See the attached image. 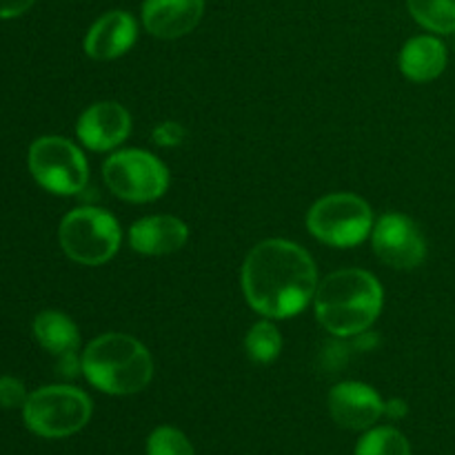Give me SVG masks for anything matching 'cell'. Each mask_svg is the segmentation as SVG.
<instances>
[{"label": "cell", "mask_w": 455, "mask_h": 455, "mask_svg": "<svg viewBox=\"0 0 455 455\" xmlns=\"http://www.w3.org/2000/svg\"><path fill=\"white\" fill-rule=\"evenodd\" d=\"M355 455H411V447L394 427H376L358 440Z\"/></svg>", "instance_id": "ac0fdd59"}, {"label": "cell", "mask_w": 455, "mask_h": 455, "mask_svg": "<svg viewBox=\"0 0 455 455\" xmlns=\"http://www.w3.org/2000/svg\"><path fill=\"white\" fill-rule=\"evenodd\" d=\"M92 418V400L69 385H52L34 391L22 407V420L40 438H67L84 429Z\"/></svg>", "instance_id": "277c9868"}, {"label": "cell", "mask_w": 455, "mask_h": 455, "mask_svg": "<svg viewBox=\"0 0 455 455\" xmlns=\"http://www.w3.org/2000/svg\"><path fill=\"white\" fill-rule=\"evenodd\" d=\"M447 67V47L435 36H416L400 52V71L413 83L435 80Z\"/></svg>", "instance_id": "9a60e30c"}, {"label": "cell", "mask_w": 455, "mask_h": 455, "mask_svg": "<svg viewBox=\"0 0 455 455\" xmlns=\"http://www.w3.org/2000/svg\"><path fill=\"white\" fill-rule=\"evenodd\" d=\"M385 413H389L391 418H403L407 413V404L400 403V400H394V403L385 404Z\"/></svg>", "instance_id": "cb8c5ba5"}, {"label": "cell", "mask_w": 455, "mask_h": 455, "mask_svg": "<svg viewBox=\"0 0 455 455\" xmlns=\"http://www.w3.org/2000/svg\"><path fill=\"white\" fill-rule=\"evenodd\" d=\"M29 172L43 189L56 196H74L89 180V164L83 151L60 136H43L29 147Z\"/></svg>", "instance_id": "52a82bcc"}, {"label": "cell", "mask_w": 455, "mask_h": 455, "mask_svg": "<svg viewBox=\"0 0 455 455\" xmlns=\"http://www.w3.org/2000/svg\"><path fill=\"white\" fill-rule=\"evenodd\" d=\"M154 140L163 147H176L185 140V129L176 123H163L154 132Z\"/></svg>", "instance_id": "7402d4cb"}, {"label": "cell", "mask_w": 455, "mask_h": 455, "mask_svg": "<svg viewBox=\"0 0 455 455\" xmlns=\"http://www.w3.org/2000/svg\"><path fill=\"white\" fill-rule=\"evenodd\" d=\"M60 247L78 265H105L120 247V227L111 213L80 207L67 213L58 229Z\"/></svg>", "instance_id": "5b68a950"}, {"label": "cell", "mask_w": 455, "mask_h": 455, "mask_svg": "<svg viewBox=\"0 0 455 455\" xmlns=\"http://www.w3.org/2000/svg\"><path fill=\"white\" fill-rule=\"evenodd\" d=\"M138 22L129 12H109L98 18L87 31L84 52L93 60H114L133 47Z\"/></svg>", "instance_id": "4fadbf2b"}, {"label": "cell", "mask_w": 455, "mask_h": 455, "mask_svg": "<svg viewBox=\"0 0 455 455\" xmlns=\"http://www.w3.org/2000/svg\"><path fill=\"white\" fill-rule=\"evenodd\" d=\"M132 132V116L118 102H96L80 114L76 133L92 151H109L123 145Z\"/></svg>", "instance_id": "8fae6325"}, {"label": "cell", "mask_w": 455, "mask_h": 455, "mask_svg": "<svg viewBox=\"0 0 455 455\" xmlns=\"http://www.w3.org/2000/svg\"><path fill=\"white\" fill-rule=\"evenodd\" d=\"M311 235L331 247H355L373 229L371 207L360 196L329 194L307 213Z\"/></svg>", "instance_id": "8992f818"}, {"label": "cell", "mask_w": 455, "mask_h": 455, "mask_svg": "<svg viewBox=\"0 0 455 455\" xmlns=\"http://www.w3.org/2000/svg\"><path fill=\"white\" fill-rule=\"evenodd\" d=\"M244 347H247V354L253 363L267 364L280 355L283 338H280V331L274 324L267 323V320H260V323L253 324L251 331L247 333Z\"/></svg>", "instance_id": "d6986e66"}, {"label": "cell", "mask_w": 455, "mask_h": 455, "mask_svg": "<svg viewBox=\"0 0 455 455\" xmlns=\"http://www.w3.org/2000/svg\"><path fill=\"white\" fill-rule=\"evenodd\" d=\"M329 413L342 429L367 431L385 413V403L364 382H340L329 391Z\"/></svg>", "instance_id": "30bf717a"}, {"label": "cell", "mask_w": 455, "mask_h": 455, "mask_svg": "<svg viewBox=\"0 0 455 455\" xmlns=\"http://www.w3.org/2000/svg\"><path fill=\"white\" fill-rule=\"evenodd\" d=\"M34 336L44 351L58 358L76 354L80 345L78 327L62 311H40L34 320Z\"/></svg>", "instance_id": "2e32d148"}, {"label": "cell", "mask_w": 455, "mask_h": 455, "mask_svg": "<svg viewBox=\"0 0 455 455\" xmlns=\"http://www.w3.org/2000/svg\"><path fill=\"white\" fill-rule=\"evenodd\" d=\"M204 12V0H145L142 25L156 38L173 40L194 31Z\"/></svg>", "instance_id": "7c38bea8"}, {"label": "cell", "mask_w": 455, "mask_h": 455, "mask_svg": "<svg viewBox=\"0 0 455 455\" xmlns=\"http://www.w3.org/2000/svg\"><path fill=\"white\" fill-rule=\"evenodd\" d=\"M36 0H0V18L9 20V18H18L34 4Z\"/></svg>", "instance_id": "603a6c76"}, {"label": "cell", "mask_w": 455, "mask_h": 455, "mask_svg": "<svg viewBox=\"0 0 455 455\" xmlns=\"http://www.w3.org/2000/svg\"><path fill=\"white\" fill-rule=\"evenodd\" d=\"M27 394L25 385H22L18 378L12 376H3L0 378V407L3 409H18V407H25Z\"/></svg>", "instance_id": "44dd1931"}, {"label": "cell", "mask_w": 455, "mask_h": 455, "mask_svg": "<svg viewBox=\"0 0 455 455\" xmlns=\"http://www.w3.org/2000/svg\"><path fill=\"white\" fill-rule=\"evenodd\" d=\"M315 318L338 338L367 331L382 311V287L364 269L329 274L315 289Z\"/></svg>", "instance_id": "7a4b0ae2"}, {"label": "cell", "mask_w": 455, "mask_h": 455, "mask_svg": "<svg viewBox=\"0 0 455 455\" xmlns=\"http://www.w3.org/2000/svg\"><path fill=\"white\" fill-rule=\"evenodd\" d=\"M189 229L176 216L140 218L129 229V244L145 256H164L185 247Z\"/></svg>", "instance_id": "5bb4252c"}, {"label": "cell", "mask_w": 455, "mask_h": 455, "mask_svg": "<svg viewBox=\"0 0 455 455\" xmlns=\"http://www.w3.org/2000/svg\"><path fill=\"white\" fill-rule=\"evenodd\" d=\"M418 25L434 34H455V0H407Z\"/></svg>", "instance_id": "e0dca14e"}, {"label": "cell", "mask_w": 455, "mask_h": 455, "mask_svg": "<svg viewBox=\"0 0 455 455\" xmlns=\"http://www.w3.org/2000/svg\"><path fill=\"white\" fill-rule=\"evenodd\" d=\"M102 178L109 191L129 203L158 200L169 187V172L154 154L140 149H123L102 164Z\"/></svg>", "instance_id": "ba28073f"}, {"label": "cell", "mask_w": 455, "mask_h": 455, "mask_svg": "<svg viewBox=\"0 0 455 455\" xmlns=\"http://www.w3.org/2000/svg\"><path fill=\"white\" fill-rule=\"evenodd\" d=\"M80 369L96 389L111 395L138 394L154 378L151 354L127 333H105L89 342Z\"/></svg>", "instance_id": "3957f363"}, {"label": "cell", "mask_w": 455, "mask_h": 455, "mask_svg": "<svg viewBox=\"0 0 455 455\" xmlns=\"http://www.w3.org/2000/svg\"><path fill=\"white\" fill-rule=\"evenodd\" d=\"M371 244L376 256L394 269H416L427 258L425 235L403 213H385L373 225Z\"/></svg>", "instance_id": "9c48e42d"}, {"label": "cell", "mask_w": 455, "mask_h": 455, "mask_svg": "<svg viewBox=\"0 0 455 455\" xmlns=\"http://www.w3.org/2000/svg\"><path fill=\"white\" fill-rule=\"evenodd\" d=\"M318 271L300 244L265 240L249 251L243 265V291L253 311L267 318H291L315 296Z\"/></svg>", "instance_id": "6da1fadb"}, {"label": "cell", "mask_w": 455, "mask_h": 455, "mask_svg": "<svg viewBox=\"0 0 455 455\" xmlns=\"http://www.w3.org/2000/svg\"><path fill=\"white\" fill-rule=\"evenodd\" d=\"M147 455H196L189 438L176 427H158L147 440Z\"/></svg>", "instance_id": "ffe728a7"}]
</instances>
